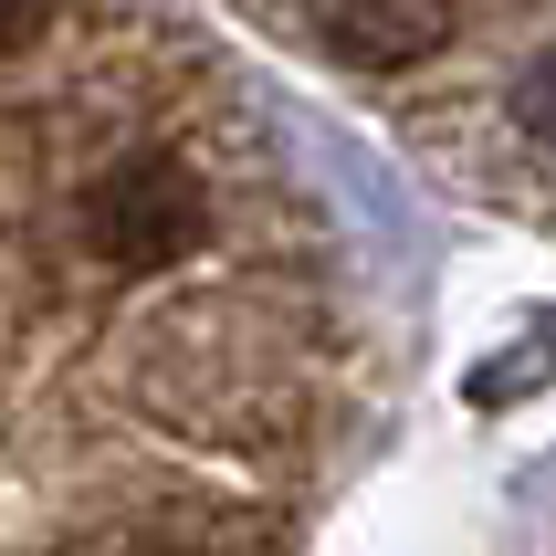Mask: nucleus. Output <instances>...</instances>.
Segmentation results:
<instances>
[{
  "label": "nucleus",
  "mask_w": 556,
  "mask_h": 556,
  "mask_svg": "<svg viewBox=\"0 0 556 556\" xmlns=\"http://www.w3.org/2000/svg\"><path fill=\"white\" fill-rule=\"evenodd\" d=\"M74 220H85V252L105 274H168L200 242V179L179 148H126L105 179H85Z\"/></svg>",
  "instance_id": "obj_1"
},
{
  "label": "nucleus",
  "mask_w": 556,
  "mask_h": 556,
  "mask_svg": "<svg viewBox=\"0 0 556 556\" xmlns=\"http://www.w3.org/2000/svg\"><path fill=\"white\" fill-rule=\"evenodd\" d=\"M42 11H53V0H0V63L22 53L31 31H42Z\"/></svg>",
  "instance_id": "obj_3"
},
{
  "label": "nucleus",
  "mask_w": 556,
  "mask_h": 556,
  "mask_svg": "<svg viewBox=\"0 0 556 556\" xmlns=\"http://www.w3.org/2000/svg\"><path fill=\"white\" fill-rule=\"evenodd\" d=\"M315 42L337 63H368V74H409L452 42V0H305Z\"/></svg>",
  "instance_id": "obj_2"
},
{
  "label": "nucleus",
  "mask_w": 556,
  "mask_h": 556,
  "mask_svg": "<svg viewBox=\"0 0 556 556\" xmlns=\"http://www.w3.org/2000/svg\"><path fill=\"white\" fill-rule=\"evenodd\" d=\"M526 137H556V63L526 85Z\"/></svg>",
  "instance_id": "obj_4"
}]
</instances>
